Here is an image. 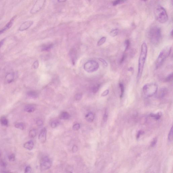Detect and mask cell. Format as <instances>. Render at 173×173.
Instances as JSON below:
<instances>
[{"label":"cell","mask_w":173,"mask_h":173,"mask_svg":"<svg viewBox=\"0 0 173 173\" xmlns=\"http://www.w3.org/2000/svg\"><path fill=\"white\" fill-rule=\"evenodd\" d=\"M147 52L148 47L147 44L145 42H143L141 46V52L139 59L138 71L137 77L138 81H139L142 76L145 63L147 57Z\"/></svg>","instance_id":"obj_1"},{"label":"cell","mask_w":173,"mask_h":173,"mask_svg":"<svg viewBox=\"0 0 173 173\" xmlns=\"http://www.w3.org/2000/svg\"><path fill=\"white\" fill-rule=\"evenodd\" d=\"M154 14L156 20L161 23H164L167 22L168 16L165 9L161 6H158L155 8Z\"/></svg>","instance_id":"obj_2"},{"label":"cell","mask_w":173,"mask_h":173,"mask_svg":"<svg viewBox=\"0 0 173 173\" xmlns=\"http://www.w3.org/2000/svg\"><path fill=\"white\" fill-rule=\"evenodd\" d=\"M172 49V47L167 46L162 50L156 60V69H157L162 65L165 60L170 55Z\"/></svg>","instance_id":"obj_3"},{"label":"cell","mask_w":173,"mask_h":173,"mask_svg":"<svg viewBox=\"0 0 173 173\" xmlns=\"http://www.w3.org/2000/svg\"><path fill=\"white\" fill-rule=\"evenodd\" d=\"M149 37L151 42L154 45L158 44L161 39V31L160 28L154 26L151 29L149 32Z\"/></svg>","instance_id":"obj_4"},{"label":"cell","mask_w":173,"mask_h":173,"mask_svg":"<svg viewBox=\"0 0 173 173\" xmlns=\"http://www.w3.org/2000/svg\"><path fill=\"white\" fill-rule=\"evenodd\" d=\"M157 85L154 83H150L145 85L143 87V91L146 97H152L157 91Z\"/></svg>","instance_id":"obj_5"},{"label":"cell","mask_w":173,"mask_h":173,"mask_svg":"<svg viewBox=\"0 0 173 173\" xmlns=\"http://www.w3.org/2000/svg\"><path fill=\"white\" fill-rule=\"evenodd\" d=\"M99 68V64L93 60L88 61L84 65V69L88 73H92L97 71Z\"/></svg>","instance_id":"obj_6"},{"label":"cell","mask_w":173,"mask_h":173,"mask_svg":"<svg viewBox=\"0 0 173 173\" xmlns=\"http://www.w3.org/2000/svg\"><path fill=\"white\" fill-rule=\"evenodd\" d=\"M52 165V161L47 156L42 157L41 160L40 168L41 171H45L49 169Z\"/></svg>","instance_id":"obj_7"},{"label":"cell","mask_w":173,"mask_h":173,"mask_svg":"<svg viewBox=\"0 0 173 173\" xmlns=\"http://www.w3.org/2000/svg\"><path fill=\"white\" fill-rule=\"evenodd\" d=\"M46 0H37L30 11L31 14H35L39 12L44 5Z\"/></svg>","instance_id":"obj_8"},{"label":"cell","mask_w":173,"mask_h":173,"mask_svg":"<svg viewBox=\"0 0 173 173\" xmlns=\"http://www.w3.org/2000/svg\"><path fill=\"white\" fill-rule=\"evenodd\" d=\"M33 22L32 21L29 20L24 22L19 27V30L20 31H23L28 30L33 24Z\"/></svg>","instance_id":"obj_9"},{"label":"cell","mask_w":173,"mask_h":173,"mask_svg":"<svg viewBox=\"0 0 173 173\" xmlns=\"http://www.w3.org/2000/svg\"><path fill=\"white\" fill-rule=\"evenodd\" d=\"M47 130L46 128H44L41 130L39 136V139L40 141L42 143H44L46 140Z\"/></svg>","instance_id":"obj_10"},{"label":"cell","mask_w":173,"mask_h":173,"mask_svg":"<svg viewBox=\"0 0 173 173\" xmlns=\"http://www.w3.org/2000/svg\"><path fill=\"white\" fill-rule=\"evenodd\" d=\"M16 17V16L13 17L12 19H11L9 22L4 26V28L0 31V35H1L2 33H4V32L9 30V29H10L12 27Z\"/></svg>","instance_id":"obj_11"},{"label":"cell","mask_w":173,"mask_h":173,"mask_svg":"<svg viewBox=\"0 0 173 173\" xmlns=\"http://www.w3.org/2000/svg\"><path fill=\"white\" fill-rule=\"evenodd\" d=\"M69 55L73 65H75L76 60V51L75 48H71L69 52Z\"/></svg>","instance_id":"obj_12"},{"label":"cell","mask_w":173,"mask_h":173,"mask_svg":"<svg viewBox=\"0 0 173 173\" xmlns=\"http://www.w3.org/2000/svg\"><path fill=\"white\" fill-rule=\"evenodd\" d=\"M24 147L25 149L31 151L33 149L34 147V143L32 140L29 141L25 143L24 144Z\"/></svg>","instance_id":"obj_13"},{"label":"cell","mask_w":173,"mask_h":173,"mask_svg":"<svg viewBox=\"0 0 173 173\" xmlns=\"http://www.w3.org/2000/svg\"><path fill=\"white\" fill-rule=\"evenodd\" d=\"M94 119V115L92 112H89L85 116V119L88 122H92Z\"/></svg>","instance_id":"obj_14"},{"label":"cell","mask_w":173,"mask_h":173,"mask_svg":"<svg viewBox=\"0 0 173 173\" xmlns=\"http://www.w3.org/2000/svg\"><path fill=\"white\" fill-rule=\"evenodd\" d=\"M70 117L71 116L67 112H62L59 116L60 119L62 120H67L69 119Z\"/></svg>","instance_id":"obj_15"},{"label":"cell","mask_w":173,"mask_h":173,"mask_svg":"<svg viewBox=\"0 0 173 173\" xmlns=\"http://www.w3.org/2000/svg\"><path fill=\"white\" fill-rule=\"evenodd\" d=\"M14 78V75L13 73H9L6 76V80L8 83H10L13 82Z\"/></svg>","instance_id":"obj_16"},{"label":"cell","mask_w":173,"mask_h":173,"mask_svg":"<svg viewBox=\"0 0 173 173\" xmlns=\"http://www.w3.org/2000/svg\"><path fill=\"white\" fill-rule=\"evenodd\" d=\"M28 97L32 98H37L38 97V94L37 92L33 91H30L27 92Z\"/></svg>","instance_id":"obj_17"},{"label":"cell","mask_w":173,"mask_h":173,"mask_svg":"<svg viewBox=\"0 0 173 173\" xmlns=\"http://www.w3.org/2000/svg\"><path fill=\"white\" fill-rule=\"evenodd\" d=\"M168 90L166 88H162L159 92L158 95L160 97L162 98L164 97L167 94Z\"/></svg>","instance_id":"obj_18"},{"label":"cell","mask_w":173,"mask_h":173,"mask_svg":"<svg viewBox=\"0 0 173 173\" xmlns=\"http://www.w3.org/2000/svg\"><path fill=\"white\" fill-rule=\"evenodd\" d=\"M35 110V108L32 106H26L24 108L25 111L28 113L33 112Z\"/></svg>","instance_id":"obj_19"},{"label":"cell","mask_w":173,"mask_h":173,"mask_svg":"<svg viewBox=\"0 0 173 173\" xmlns=\"http://www.w3.org/2000/svg\"><path fill=\"white\" fill-rule=\"evenodd\" d=\"M0 122L3 126H7L8 124V120L6 117L2 116L0 119Z\"/></svg>","instance_id":"obj_20"},{"label":"cell","mask_w":173,"mask_h":173,"mask_svg":"<svg viewBox=\"0 0 173 173\" xmlns=\"http://www.w3.org/2000/svg\"><path fill=\"white\" fill-rule=\"evenodd\" d=\"M53 46V45L52 44H48L45 45L42 47V51H50Z\"/></svg>","instance_id":"obj_21"},{"label":"cell","mask_w":173,"mask_h":173,"mask_svg":"<svg viewBox=\"0 0 173 173\" xmlns=\"http://www.w3.org/2000/svg\"><path fill=\"white\" fill-rule=\"evenodd\" d=\"M100 87V85L99 84H95L92 87V91L93 93H97Z\"/></svg>","instance_id":"obj_22"},{"label":"cell","mask_w":173,"mask_h":173,"mask_svg":"<svg viewBox=\"0 0 173 173\" xmlns=\"http://www.w3.org/2000/svg\"><path fill=\"white\" fill-rule=\"evenodd\" d=\"M37 135V131L35 129H33L30 130L29 133V137L31 138H34Z\"/></svg>","instance_id":"obj_23"},{"label":"cell","mask_w":173,"mask_h":173,"mask_svg":"<svg viewBox=\"0 0 173 173\" xmlns=\"http://www.w3.org/2000/svg\"><path fill=\"white\" fill-rule=\"evenodd\" d=\"M15 127L16 128L22 130H23L24 129V124L22 122H18L16 123L15 125Z\"/></svg>","instance_id":"obj_24"},{"label":"cell","mask_w":173,"mask_h":173,"mask_svg":"<svg viewBox=\"0 0 173 173\" xmlns=\"http://www.w3.org/2000/svg\"><path fill=\"white\" fill-rule=\"evenodd\" d=\"M119 86L120 90V97L121 98H122L123 97V95H124V85L122 83H120L119 84Z\"/></svg>","instance_id":"obj_25"},{"label":"cell","mask_w":173,"mask_h":173,"mask_svg":"<svg viewBox=\"0 0 173 173\" xmlns=\"http://www.w3.org/2000/svg\"><path fill=\"white\" fill-rule=\"evenodd\" d=\"M161 116L162 113L161 112L158 113H157L156 114L151 113L150 114V116L151 117H153L156 120L159 119L161 117Z\"/></svg>","instance_id":"obj_26"},{"label":"cell","mask_w":173,"mask_h":173,"mask_svg":"<svg viewBox=\"0 0 173 173\" xmlns=\"http://www.w3.org/2000/svg\"><path fill=\"white\" fill-rule=\"evenodd\" d=\"M119 32V30L118 29H115L110 32V35L112 37H115L117 36Z\"/></svg>","instance_id":"obj_27"},{"label":"cell","mask_w":173,"mask_h":173,"mask_svg":"<svg viewBox=\"0 0 173 173\" xmlns=\"http://www.w3.org/2000/svg\"><path fill=\"white\" fill-rule=\"evenodd\" d=\"M106 40V38L105 37H102L98 42L97 44V45L98 46L102 45L105 42Z\"/></svg>","instance_id":"obj_28"},{"label":"cell","mask_w":173,"mask_h":173,"mask_svg":"<svg viewBox=\"0 0 173 173\" xmlns=\"http://www.w3.org/2000/svg\"><path fill=\"white\" fill-rule=\"evenodd\" d=\"M125 1V0H115L113 2V6H117L118 4L123 3Z\"/></svg>","instance_id":"obj_29"},{"label":"cell","mask_w":173,"mask_h":173,"mask_svg":"<svg viewBox=\"0 0 173 173\" xmlns=\"http://www.w3.org/2000/svg\"><path fill=\"white\" fill-rule=\"evenodd\" d=\"M173 78V73L170 74L168 75V76L166 77L165 79V82H171L172 81Z\"/></svg>","instance_id":"obj_30"},{"label":"cell","mask_w":173,"mask_h":173,"mask_svg":"<svg viewBox=\"0 0 173 173\" xmlns=\"http://www.w3.org/2000/svg\"><path fill=\"white\" fill-rule=\"evenodd\" d=\"M130 45V42L129 40H127L125 41L124 42V45H125V52L127 51L129 49Z\"/></svg>","instance_id":"obj_31"},{"label":"cell","mask_w":173,"mask_h":173,"mask_svg":"<svg viewBox=\"0 0 173 173\" xmlns=\"http://www.w3.org/2000/svg\"><path fill=\"white\" fill-rule=\"evenodd\" d=\"M168 139L169 141H171L173 140V127H172L170 131H169L168 136Z\"/></svg>","instance_id":"obj_32"},{"label":"cell","mask_w":173,"mask_h":173,"mask_svg":"<svg viewBox=\"0 0 173 173\" xmlns=\"http://www.w3.org/2000/svg\"><path fill=\"white\" fill-rule=\"evenodd\" d=\"M59 124V122L57 121H54L52 122L51 123V127L52 128H55L58 126Z\"/></svg>","instance_id":"obj_33"},{"label":"cell","mask_w":173,"mask_h":173,"mask_svg":"<svg viewBox=\"0 0 173 173\" xmlns=\"http://www.w3.org/2000/svg\"><path fill=\"white\" fill-rule=\"evenodd\" d=\"M82 97V95L81 93H77L75 96V99L76 100H80Z\"/></svg>","instance_id":"obj_34"},{"label":"cell","mask_w":173,"mask_h":173,"mask_svg":"<svg viewBox=\"0 0 173 173\" xmlns=\"http://www.w3.org/2000/svg\"><path fill=\"white\" fill-rule=\"evenodd\" d=\"M98 59L100 61L101 63H102V65H103L104 67H107V62L104 59L101 58H99Z\"/></svg>","instance_id":"obj_35"},{"label":"cell","mask_w":173,"mask_h":173,"mask_svg":"<svg viewBox=\"0 0 173 173\" xmlns=\"http://www.w3.org/2000/svg\"><path fill=\"white\" fill-rule=\"evenodd\" d=\"M73 129L75 130H77L80 128V125L79 123H76L74 124L72 127Z\"/></svg>","instance_id":"obj_36"},{"label":"cell","mask_w":173,"mask_h":173,"mask_svg":"<svg viewBox=\"0 0 173 173\" xmlns=\"http://www.w3.org/2000/svg\"><path fill=\"white\" fill-rule=\"evenodd\" d=\"M8 159L10 161H14L15 159V154L13 153L11 154L8 156Z\"/></svg>","instance_id":"obj_37"},{"label":"cell","mask_w":173,"mask_h":173,"mask_svg":"<svg viewBox=\"0 0 173 173\" xmlns=\"http://www.w3.org/2000/svg\"><path fill=\"white\" fill-rule=\"evenodd\" d=\"M39 66V63L38 60L35 61V62L33 63L32 65L33 68L35 69H37L38 68Z\"/></svg>","instance_id":"obj_38"},{"label":"cell","mask_w":173,"mask_h":173,"mask_svg":"<svg viewBox=\"0 0 173 173\" xmlns=\"http://www.w3.org/2000/svg\"><path fill=\"white\" fill-rule=\"evenodd\" d=\"M126 55H126V54H123L122 56V57L121 58L120 60V64H122L124 62V61H125V59H126V56H127Z\"/></svg>","instance_id":"obj_39"},{"label":"cell","mask_w":173,"mask_h":173,"mask_svg":"<svg viewBox=\"0 0 173 173\" xmlns=\"http://www.w3.org/2000/svg\"><path fill=\"white\" fill-rule=\"evenodd\" d=\"M36 124L38 127H41L43 125V122L41 119H38L36 121Z\"/></svg>","instance_id":"obj_40"},{"label":"cell","mask_w":173,"mask_h":173,"mask_svg":"<svg viewBox=\"0 0 173 173\" xmlns=\"http://www.w3.org/2000/svg\"><path fill=\"white\" fill-rule=\"evenodd\" d=\"M0 165L2 167L6 168L7 164L6 162L3 160H1L0 161Z\"/></svg>","instance_id":"obj_41"},{"label":"cell","mask_w":173,"mask_h":173,"mask_svg":"<svg viewBox=\"0 0 173 173\" xmlns=\"http://www.w3.org/2000/svg\"><path fill=\"white\" fill-rule=\"evenodd\" d=\"M24 170V172L25 173H30L32 171L31 167L30 166H28L26 167Z\"/></svg>","instance_id":"obj_42"},{"label":"cell","mask_w":173,"mask_h":173,"mask_svg":"<svg viewBox=\"0 0 173 173\" xmlns=\"http://www.w3.org/2000/svg\"><path fill=\"white\" fill-rule=\"evenodd\" d=\"M157 142V139L156 138H154L151 142V146L152 147H154L156 145Z\"/></svg>","instance_id":"obj_43"},{"label":"cell","mask_w":173,"mask_h":173,"mask_svg":"<svg viewBox=\"0 0 173 173\" xmlns=\"http://www.w3.org/2000/svg\"><path fill=\"white\" fill-rule=\"evenodd\" d=\"M108 116V115L107 111L106 110L105 112V114L104 115V117H103V121L104 122H106L107 121Z\"/></svg>","instance_id":"obj_44"},{"label":"cell","mask_w":173,"mask_h":173,"mask_svg":"<svg viewBox=\"0 0 173 173\" xmlns=\"http://www.w3.org/2000/svg\"><path fill=\"white\" fill-rule=\"evenodd\" d=\"M109 90H106L104 91V92L102 93V94H101V96L103 97H106V96L107 95H108V93H109Z\"/></svg>","instance_id":"obj_45"},{"label":"cell","mask_w":173,"mask_h":173,"mask_svg":"<svg viewBox=\"0 0 173 173\" xmlns=\"http://www.w3.org/2000/svg\"><path fill=\"white\" fill-rule=\"evenodd\" d=\"M143 133V131H142V130H139V131L138 132L137 135V138L138 139L140 137V136H141V135H142Z\"/></svg>","instance_id":"obj_46"},{"label":"cell","mask_w":173,"mask_h":173,"mask_svg":"<svg viewBox=\"0 0 173 173\" xmlns=\"http://www.w3.org/2000/svg\"><path fill=\"white\" fill-rule=\"evenodd\" d=\"M78 150V148L76 145H74L72 148V151L73 152H76Z\"/></svg>","instance_id":"obj_47"},{"label":"cell","mask_w":173,"mask_h":173,"mask_svg":"<svg viewBox=\"0 0 173 173\" xmlns=\"http://www.w3.org/2000/svg\"><path fill=\"white\" fill-rule=\"evenodd\" d=\"M5 41V39H3L2 40L0 41V48L1 47V46H2V45H3V44H4Z\"/></svg>","instance_id":"obj_48"},{"label":"cell","mask_w":173,"mask_h":173,"mask_svg":"<svg viewBox=\"0 0 173 173\" xmlns=\"http://www.w3.org/2000/svg\"><path fill=\"white\" fill-rule=\"evenodd\" d=\"M67 0H58V2L59 3H62L67 1Z\"/></svg>","instance_id":"obj_49"},{"label":"cell","mask_w":173,"mask_h":173,"mask_svg":"<svg viewBox=\"0 0 173 173\" xmlns=\"http://www.w3.org/2000/svg\"><path fill=\"white\" fill-rule=\"evenodd\" d=\"M0 173H10V172H9V171H8V170H2V171H1V172H0Z\"/></svg>","instance_id":"obj_50"},{"label":"cell","mask_w":173,"mask_h":173,"mask_svg":"<svg viewBox=\"0 0 173 173\" xmlns=\"http://www.w3.org/2000/svg\"><path fill=\"white\" fill-rule=\"evenodd\" d=\"M170 35H171V36L173 37V31L172 30L171 31V32H170Z\"/></svg>","instance_id":"obj_51"},{"label":"cell","mask_w":173,"mask_h":173,"mask_svg":"<svg viewBox=\"0 0 173 173\" xmlns=\"http://www.w3.org/2000/svg\"><path fill=\"white\" fill-rule=\"evenodd\" d=\"M1 152L0 151V157L1 156Z\"/></svg>","instance_id":"obj_52"},{"label":"cell","mask_w":173,"mask_h":173,"mask_svg":"<svg viewBox=\"0 0 173 173\" xmlns=\"http://www.w3.org/2000/svg\"><path fill=\"white\" fill-rule=\"evenodd\" d=\"M142 0L144 1H146L147 0Z\"/></svg>","instance_id":"obj_53"},{"label":"cell","mask_w":173,"mask_h":173,"mask_svg":"<svg viewBox=\"0 0 173 173\" xmlns=\"http://www.w3.org/2000/svg\"></svg>","instance_id":"obj_54"}]
</instances>
